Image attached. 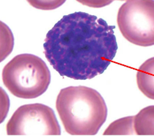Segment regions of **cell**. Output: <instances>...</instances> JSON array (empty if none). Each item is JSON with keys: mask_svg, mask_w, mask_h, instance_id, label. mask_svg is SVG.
<instances>
[{"mask_svg": "<svg viewBox=\"0 0 154 136\" xmlns=\"http://www.w3.org/2000/svg\"><path fill=\"white\" fill-rule=\"evenodd\" d=\"M114 28L88 13L65 15L47 33L45 57L60 75L92 79L103 73L116 55Z\"/></svg>", "mask_w": 154, "mask_h": 136, "instance_id": "obj_1", "label": "cell"}, {"mask_svg": "<svg viewBox=\"0 0 154 136\" xmlns=\"http://www.w3.org/2000/svg\"><path fill=\"white\" fill-rule=\"evenodd\" d=\"M56 109L65 130L71 135H95L108 114L100 93L83 85L61 89L56 99Z\"/></svg>", "mask_w": 154, "mask_h": 136, "instance_id": "obj_2", "label": "cell"}, {"mask_svg": "<svg viewBox=\"0 0 154 136\" xmlns=\"http://www.w3.org/2000/svg\"><path fill=\"white\" fill-rule=\"evenodd\" d=\"M2 77L10 93L25 99L42 95L51 81L50 71L45 61L31 54L15 56L3 68Z\"/></svg>", "mask_w": 154, "mask_h": 136, "instance_id": "obj_3", "label": "cell"}, {"mask_svg": "<svg viewBox=\"0 0 154 136\" xmlns=\"http://www.w3.org/2000/svg\"><path fill=\"white\" fill-rule=\"evenodd\" d=\"M119 30L127 41L140 46L154 45V1L128 0L117 15Z\"/></svg>", "mask_w": 154, "mask_h": 136, "instance_id": "obj_4", "label": "cell"}, {"mask_svg": "<svg viewBox=\"0 0 154 136\" xmlns=\"http://www.w3.org/2000/svg\"><path fill=\"white\" fill-rule=\"evenodd\" d=\"M8 135H60V125L55 112L42 104L23 105L13 113L7 124Z\"/></svg>", "mask_w": 154, "mask_h": 136, "instance_id": "obj_5", "label": "cell"}, {"mask_svg": "<svg viewBox=\"0 0 154 136\" xmlns=\"http://www.w3.org/2000/svg\"><path fill=\"white\" fill-rule=\"evenodd\" d=\"M137 83L146 96L154 99V58L148 59L138 69Z\"/></svg>", "mask_w": 154, "mask_h": 136, "instance_id": "obj_6", "label": "cell"}, {"mask_svg": "<svg viewBox=\"0 0 154 136\" xmlns=\"http://www.w3.org/2000/svg\"><path fill=\"white\" fill-rule=\"evenodd\" d=\"M136 135H154V106H149L134 116Z\"/></svg>", "mask_w": 154, "mask_h": 136, "instance_id": "obj_7", "label": "cell"}, {"mask_svg": "<svg viewBox=\"0 0 154 136\" xmlns=\"http://www.w3.org/2000/svg\"><path fill=\"white\" fill-rule=\"evenodd\" d=\"M103 135H136L134 130V116L126 117L113 122L103 132Z\"/></svg>", "mask_w": 154, "mask_h": 136, "instance_id": "obj_8", "label": "cell"}, {"mask_svg": "<svg viewBox=\"0 0 154 136\" xmlns=\"http://www.w3.org/2000/svg\"><path fill=\"white\" fill-rule=\"evenodd\" d=\"M1 30V49L0 62L4 61L11 54L14 46V36L10 28L4 22L0 21Z\"/></svg>", "mask_w": 154, "mask_h": 136, "instance_id": "obj_9", "label": "cell"}, {"mask_svg": "<svg viewBox=\"0 0 154 136\" xmlns=\"http://www.w3.org/2000/svg\"><path fill=\"white\" fill-rule=\"evenodd\" d=\"M28 2L34 7L42 10H51L56 9L64 4L65 1H32L29 0Z\"/></svg>", "mask_w": 154, "mask_h": 136, "instance_id": "obj_10", "label": "cell"}, {"mask_svg": "<svg viewBox=\"0 0 154 136\" xmlns=\"http://www.w3.org/2000/svg\"><path fill=\"white\" fill-rule=\"evenodd\" d=\"M0 93H1V117H0V123H3L6 118L7 115L10 109V99L8 94L5 91L3 88H0Z\"/></svg>", "mask_w": 154, "mask_h": 136, "instance_id": "obj_11", "label": "cell"}, {"mask_svg": "<svg viewBox=\"0 0 154 136\" xmlns=\"http://www.w3.org/2000/svg\"><path fill=\"white\" fill-rule=\"evenodd\" d=\"M78 2H80L82 4H85L86 6L91 7H102L106 5L110 4L113 2V1H80L79 0Z\"/></svg>", "mask_w": 154, "mask_h": 136, "instance_id": "obj_12", "label": "cell"}]
</instances>
